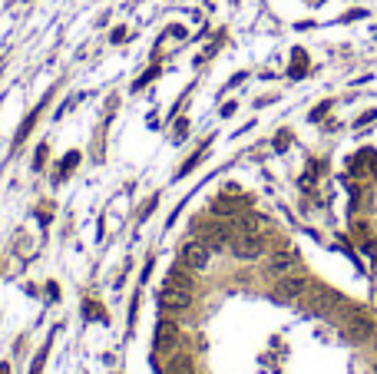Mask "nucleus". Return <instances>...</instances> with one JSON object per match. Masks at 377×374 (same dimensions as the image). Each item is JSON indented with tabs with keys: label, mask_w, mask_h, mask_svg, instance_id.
<instances>
[{
	"label": "nucleus",
	"mask_w": 377,
	"mask_h": 374,
	"mask_svg": "<svg viewBox=\"0 0 377 374\" xmlns=\"http://www.w3.org/2000/svg\"><path fill=\"white\" fill-rule=\"evenodd\" d=\"M347 334H351L354 341H367L370 334H374V325H370L367 318H361V315H354V318L347 321Z\"/></svg>",
	"instance_id": "obj_6"
},
{
	"label": "nucleus",
	"mask_w": 377,
	"mask_h": 374,
	"mask_svg": "<svg viewBox=\"0 0 377 374\" xmlns=\"http://www.w3.org/2000/svg\"><path fill=\"white\" fill-rule=\"evenodd\" d=\"M242 206H245L242 199H232V196H219V199L212 202V215H222V219H228V215H235Z\"/></svg>",
	"instance_id": "obj_7"
},
{
	"label": "nucleus",
	"mask_w": 377,
	"mask_h": 374,
	"mask_svg": "<svg viewBox=\"0 0 377 374\" xmlns=\"http://www.w3.org/2000/svg\"><path fill=\"white\" fill-rule=\"evenodd\" d=\"M374 374H377V364H374Z\"/></svg>",
	"instance_id": "obj_22"
},
{
	"label": "nucleus",
	"mask_w": 377,
	"mask_h": 374,
	"mask_svg": "<svg viewBox=\"0 0 377 374\" xmlns=\"http://www.w3.org/2000/svg\"><path fill=\"white\" fill-rule=\"evenodd\" d=\"M209 252H212V248L205 245L202 239H192V242H185V245L179 248V262L185 265V268H192V271H205L209 268Z\"/></svg>",
	"instance_id": "obj_1"
},
{
	"label": "nucleus",
	"mask_w": 377,
	"mask_h": 374,
	"mask_svg": "<svg viewBox=\"0 0 377 374\" xmlns=\"http://www.w3.org/2000/svg\"><path fill=\"white\" fill-rule=\"evenodd\" d=\"M370 120H377V110H370V113H364L361 120H357V126H364V123H370Z\"/></svg>",
	"instance_id": "obj_19"
},
{
	"label": "nucleus",
	"mask_w": 377,
	"mask_h": 374,
	"mask_svg": "<svg viewBox=\"0 0 377 374\" xmlns=\"http://www.w3.org/2000/svg\"><path fill=\"white\" fill-rule=\"evenodd\" d=\"M0 374H10V367H7V364H0Z\"/></svg>",
	"instance_id": "obj_21"
},
{
	"label": "nucleus",
	"mask_w": 377,
	"mask_h": 374,
	"mask_svg": "<svg viewBox=\"0 0 377 374\" xmlns=\"http://www.w3.org/2000/svg\"><path fill=\"white\" fill-rule=\"evenodd\" d=\"M189 305H192V292H189V288L165 285L162 292H159V308H165V311H185Z\"/></svg>",
	"instance_id": "obj_3"
},
{
	"label": "nucleus",
	"mask_w": 377,
	"mask_h": 374,
	"mask_svg": "<svg viewBox=\"0 0 377 374\" xmlns=\"http://www.w3.org/2000/svg\"><path fill=\"white\" fill-rule=\"evenodd\" d=\"M202 152H205V149H199V152H196V156H192V159H189V162H185V166H182V169H179V175L192 172V169H196V166H199V162H202Z\"/></svg>",
	"instance_id": "obj_16"
},
{
	"label": "nucleus",
	"mask_w": 377,
	"mask_h": 374,
	"mask_svg": "<svg viewBox=\"0 0 377 374\" xmlns=\"http://www.w3.org/2000/svg\"><path fill=\"white\" fill-rule=\"evenodd\" d=\"M110 40H113V43H123V40H126V27H116V30L110 33Z\"/></svg>",
	"instance_id": "obj_18"
},
{
	"label": "nucleus",
	"mask_w": 377,
	"mask_h": 374,
	"mask_svg": "<svg viewBox=\"0 0 377 374\" xmlns=\"http://www.w3.org/2000/svg\"><path fill=\"white\" fill-rule=\"evenodd\" d=\"M295 262H298V258H295L291 252H281V255H275V258L268 262V271H271V275H285V271L295 268Z\"/></svg>",
	"instance_id": "obj_8"
},
{
	"label": "nucleus",
	"mask_w": 377,
	"mask_h": 374,
	"mask_svg": "<svg viewBox=\"0 0 377 374\" xmlns=\"http://www.w3.org/2000/svg\"><path fill=\"white\" fill-rule=\"evenodd\" d=\"M261 252H265V239L255 235V232H242L232 242V255H235L238 262H255V258H261Z\"/></svg>",
	"instance_id": "obj_2"
},
{
	"label": "nucleus",
	"mask_w": 377,
	"mask_h": 374,
	"mask_svg": "<svg viewBox=\"0 0 377 374\" xmlns=\"http://www.w3.org/2000/svg\"><path fill=\"white\" fill-rule=\"evenodd\" d=\"M76 162H79V152H66V156H63V166H60V175H66Z\"/></svg>",
	"instance_id": "obj_13"
},
{
	"label": "nucleus",
	"mask_w": 377,
	"mask_h": 374,
	"mask_svg": "<svg viewBox=\"0 0 377 374\" xmlns=\"http://www.w3.org/2000/svg\"><path fill=\"white\" fill-rule=\"evenodd\" d=\"M43 159H47V146L37 149V159H33V169H43Z\"/></svg>",
	"instance_id": "obj_17"
},
{
	"label": "nucleus",
	"mask_w": 377,
	"mask_h": 374,
	"mask_svg": "<svg viewBox=\"0 0 377 374\" xmlns=\"http://www.w3.org/2000/svg\"><path fill=\"white\" fill-rule=\"evenodd\" d=\"M175 334H179V328H175V321H159V328H156L159 348H165V344H172V341H175Z\"/></svg>",
	"instance_id": "obj_11"
},
{
	"label": "nucleus",
	"mask_w": 377,
	"mask_h": 374,
	"mask_svg": "<svg viewBox=\"0 0 377 374\" xmlns=\"http://www.w3.org/2000/svg\"><path fill=\"white\" fill-rule=\"evenodd\" d=\"M192 268H185V265H175L172 271H169V278H165V285L172 288H192V275H189Z\"/></svg>",
	"instance_id": "obj_9"
},
{
	"label": "nucleus",
	"mask_w": 377,
	"mask_h": 374,
	"mask_svg": "<svg viewBox=\"0 0 377 374\" xmlns=\"http://www.w3.org/2000/svg\"><path fill=\"white\" fill-rule=\"evenodd\" d=\"M324 110H328V103H321V106H318V110L311 113V120H321V116H324Z\"/></svg>",
	"instance_id": "obj_20"
},
{
	"label": "nucleus",
	"mask_w": 377,
	"mask_h": 374,
	"mask_svg": "<svg viewBox=\"0 0 377 374\" xmlns=\"http://www.w3.org/2000/svg\"><path fill=\"white\" fill-rule=\"evenodd\" d=\"M199 239H202L209 248H222V245H228L232 232H228V225H209L205 232H199Z\"/></svg>",
	"instance_id": "obj_5"
},
{
	"label": "nucleus",
	"mask_w": 377,
	"mask_h": 374,
	"mask_svg": "<svg viewBox=\"0 0 377 374\" xmlns=\"http://www.w3.org/2000/svg\"><path fill=\"white\" fill-rule=\"evenodd\" d=\"M156 76H159V66H152V70H146V73H142V76H139V80L133 83V89H142V86H146V83H149V80H156Z\"/></svg>",
	"instance_id": "obj_14"
},
{
	"label": "nucleus",
	"mask_w": 377,
	"mask_h": 374,
	"mask_svg": "<svg viewBox=\"0 0 377 374\" xmlns=\"http://www.w3.org/2000/svg\"><path fill=\"white\" fill-rule=\"evenodd\" d=\"M165 374H196V364H192L189 354H175V358L169 361V371Z\"/></svg>",
	"instance_id": "obj_10"
},
{
	"label": "nucleus",
	"mask_w": 377,
	"mask_h": 374,
	"mask_svg": "<svg viewBox=\"0 0 377 374\" xmlns=\"http://www.w3.org/2000/svg\"><path fill=\"white\" fill-rule=\"evenodd\" d=\"M305 288H308L305 278H295V275H291V278H281L275 285V298H278V302H291V298H301Z\"/></svg>",
	"instance_id": "obj_4"
},
{
	"label": "nucleus",
	"mask_w": 377,
	"mask_h": 374,
	"mask_svg": "<svg viewBox=\"0 0 377 374\" xmlns=\"http://www.w3.org/2000/svg\"><path fill=\"white\" fill-rule=\"evenodd\" d=\"M37 116H40V106H37V110L30 113V116H27V123H24V126H20V133H17V139H24V136L30 133V126H33V123H37Z\"/></svg>",
	"instance_id": "obj_15"
},
{
	"label": "nucleus",
	"mask_w": 377,
	"mask_h": 374,
	"mask_svg": "<svg viewBox=\"0 0 377 374\" xmlns=\"http://www.w3.org/2000/svg\"><path fill=\"white\" fill-rule=\"evenodd\" d=\"M305 66H308V56H305V50H295V63H291V76H301V73H305Z\"/></svg>",
	"instance_id": "obj_12"
}]
</instances>
